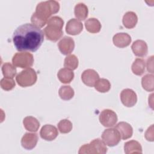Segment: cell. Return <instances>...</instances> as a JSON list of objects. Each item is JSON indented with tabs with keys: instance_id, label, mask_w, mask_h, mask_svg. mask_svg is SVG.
<instances>
[{
	"instance_id": "obj_1",
	"label": "cell",
	"mask_w": 154,
	"mask_h": 154,
	"mask_svg": "<svg viewBox=\"0 0 154 154\" xmlns=\"http://www.w3.org/2000/svg\"><path fill=\"white\" fill-rule=\"evenodd\" d=\"M44 41V32L31 23L18 26L13 34V42L19 51L35 52Z\"/></svg>"
},
{
	"instance_id": "obj_2",
	"label": "cell",
	"mask_w": 154,
	"mask_h": 154,
	"mask_svg": "<svg viewBox=\"0 0 154 154\" xmlns=\"http://www.w3.org/2000/svg\"><path fill=\"white\" fill-rule=\"evenodd\" d=\"M47 26L43 30L46 38L52 42H57L63 34L62 30L64 21L59 16H55L49 18L47 22Z\"/></svg>"
},
{
	"instance_id": "obj_3",
	"label": "cell",
	"mask_w": 154,
	"mask_h": 154,
	"mask_svg": "<svg viewBox=\"0 0 154 154\" xmlns=\"http://www.w3.org/2000/svg\"><path fill=\"white\" fill-rule=\"evenodd\" d=\"M60 7V4L57 1L49 0L42 1L37 4L34 13L41 19L48 21V19L52 14L58 12Z\"/></svg>"
},
{
	"instance_id": "obj_4",
	"label": "cell",
	"mask_w": 154,
	"mask_h": 154,
	"mask_svg": "<svg viewBox=\"0 0 154 154\" xmlns=\"http://www.w3.org/2000/svg\"><path fill=\"white\" fill-rule=\"evenodd\" d=\"M37 79V73L32 68L22 70L16 77V81L19 85L22 87H29L34 85Z\"/></svg>"
},
{
	"instance_id": "obj_5",
	"label": "cell",
	"mask_w": 154,
	"mask_h": 154,
	"mask_svg": "<svg viewBox=\"0 0 154 154\" xmlns=\"http://www.w3.org/2000/svg\"><path fill=\"white\" fill-rule=\"evenodd\" d=\"M12 63L16 67L22 69L30 68L34 63V57L28 52H17L13 57Z\"/></svg>"
},
{
	"instance_id": "obj_6",
	"label": "cell",
	"mask_w": 154,
	"mask_h": 154,
	"mask_svg": "<svg viewBox=\"0 0 154 154\" xmlns=\"http://www.w3.org/2000/svg\"><path fill=\"white\" fill-rule=\"evenodd\" d=\"M102 139L106 145L113 147L119 143L121 140V136L116 128H109L102 132Z\"/></svg>"
},
{
	"instance_id": "obj_7",
	"label": "cell",
	"mask_w": 154,
	"mask_h": 154,
	"mask_svg": "<svg viewBox=\"0 0 154 154\" xmlns=\"http://www.w3.org/2000/svg\"><path fill=\"white\" fill-rule=\"evenodd\" d=\"M117 120V114L109 109H103L99 115L100 123L106 128H111L115 126Z\"/></svg>"
},
{
	"instance_id": "obj_8",
	"label": "cell",
	"mask_w": 154,
	"mask_h": 154,
	"mask_svg": "<svg viewBox=\"0 0 154 154\" xmlns=\"http://www.w3.org/2000/svg\"><path fill=\"white\" fill-rule=\"evenodd\" d=\"M120 99L125 106L132 107L137 102V96L133 90L125 88L121 91Z\"/></svg>"
},
{
	"instance_id": "obj_9",
	"label": "cell",
	"mask_w": 154,
	"mask_h": 154,
	"mask_svg": "<svg viewBox=\"0 0 154 154\" xmlns=\"http://www.w3.org/2000/svg\"><path fill=\"white\" fill-rule=\"evenodd\" d=\"M60 51L64 55L70 54L75 48V42L73 39L68 36H64L58 43Z\"/></svg>"
},
{
	"instance_id": "obj_10",
	"label": "cell",
	"mask_w": 154,
	"mask_h": 154,
	"mask_svg": "<svg viewBox=\"0 0 154 154\" xmlns=\"http://www.w3.org/2000/svg\"><path fill=\"white\" fill-rule=\"evenodd\" d=\"M41 138L46 141H52L58 135L57 128L52 125H45L42 126L40 131Z\"/></svg>"
},
{
	"instance_id": "obj_11",
	"label": "cell",
	"mask_w": 154,
	"mask_h": 154,
	"mask_svg": "<svg viewBox=\"0 0 154 154\" xmlns=\"http://www.w3.org/2000/svg\"><path fill=\"white\" fill-rule=\"evenodd\" d=\"M99 79V75L96 71L93 69L85 70L81 75L82 82L88 87H93L96 81Z\"/></svg>"
},
{
	"instance_id": "obj_12",
	"label": "cell",
	"mask_w": 154,
	"mask_h": 154,
	"mask_svg": "<svg viewBox=\"0 0 154 154\" xmlns=\"http://www.w3.org/2000/svg\"><path fill=\"white\" fill-rule=\"evenodd\" d=\"M38 141V136L35 133H25L22 137L20 143L22 146L26 150L34 149Z\"/></svg>"
},
{
	"instance_id": "obj_13",
	"label": "cell",
	"mask_w": 154,
	"mask_h": 154,
	"mask_svg": "<svg viewBox=\"0 0 154 154\" xmlns=\"http://www.w3.org/2000/svg\"><path fill=\"white\" fill-rule=\"evenodd\" d=\"M83 29L82 23L77 19H70L66 26V31L67 34L72 35L79 34Z\"/></svg>"
},
{
	"instance_id": "obj_14",
	"label": "cell",
	"mask_w": 154,
	"mask_h": 154,
	"mask_svg": "<svg viewBox=\"0 0 154 154\" xmlns=\"http://www.w3.org/2000/svg\"><path fill=\"white\" fill-rule=\"evenodd\" d=\"M131 37L126 32H119L116 34L112 38L114 45L120 48L127 47L131 43Z\"/></svg>"
},
{
	"instance_id": "obj_15",
	"label": "cell",
	"mask_w": 154,
	"mask_h": 154,
	"mask_svg": "<svg viewBox=\"0 0 154 154\" xmlns=\"http://www.w3.org/2000/svg\"><path fill=\"white\" fill-rule=\"evenodd\" d=\"M131 49L132 52L138 57H144L148 53V46L146 42L142 40H137L133 42Z\"/></svg>"
},
{
	"instance_id": "obj_16",
	"label": "cell",
	"mask_w": 154,
	"mask_h": 154,
	"mask_svg": "<svg viewBox=\"0 0 154 154\" xmlns=\"http://www.w3.org/2000/svg\"><path fill=\"white\" fill-rule=\"evenodd\" d=\"M115 128L119 132L121 138L123 140H127L132 136L133 128L127 122H120L116 125Z\"/></svg>"
},
{
	"instance_id": "obj_17",
	"label": "cell",
	"mask_w": 154,
	"mask_h": 154,
	"mask_svg": "<svg viewBox=\"0 0 154 154\" xmlns=\"http://www.w3.org/2000/svg\"><path fill=\"white\" fill-rule=\"evenodd\" d=\"M91 153L105 154L107 152V147L103 141L99 138L94 139L89 143Z\"/></svg>"
},
{
	"instance_id": "obj_18",
	"label": "cell",
	"mask_w": 154,
	"mask_h": 154,
	"mask_svg": "<svg viewBox=\"0 0 154 154\" xmlns=\"http://www.w3.org/2000/svg\"><path fill=\"white\" fill-rule=\"evenodd\" d=\"M137 22V15L134 11H128L123 16L122 22L123 26L128 29L134 28L136 26Z\"/></svg>"
},
{
	"instance_id": "obj_19",
	"label": "cell",
	"mask_w": 154,
	"mask_h": 154,
	"mask_svg": "<svg viewBox=\"0 0 154 154\" xmlns=\"http://www.w3.org/2000/svg\"><path fill=\"white\" fill-rule=\"evenodd\" d=\"M23 124L25 128L30 132H37L40 127L38 120L32 116H26L23 119Z\"/></svg>"
},
{
	"instance_id": "obj_20",
	"label": "cell",
	"mask_w": 154,
	"mask_h": 154,
	"mask_svg": "<svg viewBox=\"0 0 154 154\" xmlns=\"http://www.w3.org/2000/svg\"><path fill=\"white\" fill-rule=\"evenodd\" d=\"M124 151L126 154L142 153V147L140 143L135 140L127 141L124 145Z\"/></svg>"
},
{
	"instance_id": "obj_21",
	"label": "cell",
	"mask_w": 154,
	"mask_h": 154,
	"mask_svg": "<svg viewBox=\"0 0 154 154\" xmlns=\"http://www.w3.org/2000/svg\"><path fill=\"white\" fill-rule=\"evenodd\" d=\"M74 76L75 75L73 70L66 67L61 69L57 73L59 81L63 84L70 83L73 79Z\"/></svg>"
},
{
	"instance_id": "obj_22",
	"label": "cell",
	"mask_w": 154,
	"mask_h": 154,
	"mask_svg": "<svg viewBox=\"0 0 154 154\" xmlns=\"http://www.w3.org/2000/svg\"><path fill=\"white\" fill-rule=\"evenodd\" d=\"M88 9L87 6L82 3H78L74 8V14L75 17L79 20H84L88 16Z\"/></svg>"
},
{
	"instance_id": "obj_23",
	"label": "cell",
	"mask_w": 154,
	"mask_h": 154,
	"mask_svg": "<svg viewBox=\"0 0 154 154\" xmlns=\"http://www.w3.org/2000/svg\"><path fill=\"white\" fill-rule=\"evenodd\" d=\"M86 29L90 33H97L100 31L101 24L99 20L94 17L88 19L85 22Z\"/></svg>"
},
{
	"instance_id": "obj_24",
	"label": "cell",
	"mask_w": 154,
	"mask_h": 154,
	"mask_svg": "<svg viewBox=\"0 0 154 154\" xmlns=\"http://www.w3.org/2000/svg\"><path fill=\"white\" fill-rule=\"evenodd\" d=\"M145 61L143 59L140 58H136L131 66V69L133 73L138 76H140L144 73L145 71Z\"/></svg>"
},
{
	"instance_id": "obj_25",
	"label": "cell",
	"mask_w": 154,
	"mask_h": 154,
	"mask_svg": "<svg viewBox=\"0 0 154 154\" xmlns=\"http://www.w3.org/2000/svg\"><path fill=\"white\" fill-rule=\"evenodd\" d=\"M60 98L64 100H69L73 98L75 94L74 90L70 85H63L58 90Z\"/></svg>"
},
{
	"instance_id": "obj_26",
	"label": "cell",
	"mask_w": 154,
	"mask_h": 154,
	"mask_svg": "<svg viewBox=\"0 0 154 154\" xmlns=\"http://www.w3.org/2000/svg\"><path fill=\"white\" fill-rule=\"evenodd\" d=\"M143 88L147 91H153L154 90V76L153 74H146L141 79Z\"/></svg>"
},
{
	"instance_id": "obj_27",
	"label": "cell",
	"mask_w": 154,
	"mask_h": 154,
	"mask_svg": "<svg viewBox=\"0 0 154 154\" xmlns=\"http://www.w3.org/2000/svg\"><path fill=\"white\" fill-rule=\"evenodd\" d=\"M2 72L4 76L8 78H13L17 73L16 66L10 63H5L2 66Z\"/></svg>"
},
{
	"instance_id": "obj_28",
	"label": "cell",
	"mask_w": 154,
	"mask_h": 154,
	"mask_svg": "<svg viewBox=\"0 0 154 154\" xmlns=\"http://www.w3.org/2000/svg\"><path fill=\"white\" fill-rule=\"evenodd\" d=\"M78 64L79 61L77 57L75 55H69L64 59V66L66 68H67L72 70H75L78 67Z\"/></svg>"
},
{
	"instance_id": "obj_29",
	"label": "cell",
	"mask_w": 154,
	"mask_h": 154,
	"mask_svg": "<svg viewBox=\"0 0 154 154\" xmlns=\"http://www.w3.org/2000/svg\"><path fill=\"white\" fill-rule=\"evenodd\" d=\"M95 89L100 93L108 92L111 88L109 81L105 78H99L94 84Z\"/></svg>"
},
{
	"instance_id": "obj_30",
	"label": "cell",
	"mask_w": 154,
	"mask_h": 154,
	"mask_svg": "<svg viewBox=\"0 0 154 154\" xmlns=\"http://www.w3.org/2000/svg\"><path fill=\"white\" fill-rule=\"evenodd\" d=\"M58 129L62 134H67L70 132L72 129V123L68 119H63L60 120L58 125Z\"/></svg>"
},
{
	"instance_id": "obj_31",
	"label": "cell",
	"mask_w": 154,
	"mask_h": 154,
	"mask_svg": "<svg viewBox=\"0 0 154 154\" xmlns=\"http://www.w3.org/2000/svg\"><path fill=\"white\" fill-rule=\"evenodd\" d=\"M0 85L3 90L5 91H10L14 88L16 83L13 78H8L4 77L1 80Z\"/></svg>"
},
{
	"instance_id": "obj_32",
	"label": "cell",
	"mask_w": 154,
	"mask_h": 154,
	"mask_svg": "<svg viewBox=\"0 0 154 154\" xmlns=\"http://www.w3.org/2000/svg\"><path fill=\"white\" fill-rule=\"evenodd\" d=\"M31 21L34 25L40 28L43 27L47 23V22H48L46 20H45L42 19H41L38 16H37L35 13H34L32 14V15L31 16Z\"/></svg>"
},
{
	"instance_id": "obj_33",
	"label": "cell",
	"mask_w": 154,
	"mask_h": 154,
	"mask_svg": "<svg viewBox=\"0 0 154 154\" xmlns=\"http://www.w3.org/2000/svg\"><path fill=\"white\" fill-rule=\"evenodd\" d=\"M145 138L147 141H153V125H152L145 132Z\"/></svg>"
},
{
	"instance_id": "obj_34",
	"label": "cell",
	"mask_w": 154,
	"mask_h": 154,
	"mask_svg": "<svg viewBox=\"0 0 154 154\" xmlns=\"http://www.w3.org/2000/svg\"><path fill=\"white\" fill-rule=\"evenodd\" d=\"M147 71L153 73V56L152 55L147 60Z\"/></svg>"
}]
</instances>
